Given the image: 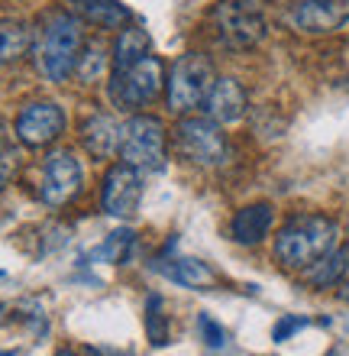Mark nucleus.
Wrapping results in <instances>:
<instances>
[{"mask_svg":"<svg viewBox=\"0 0 349 356\" xmlns=\"http://www.w3.org/2000/svg\"><path fill=\"white\" fill-rule=\"evenodd\" d=\"M343 275H346V250H330L323 259L304 269V282L314 289H337Z\"/></svg>","mask_w":349,"mask_h":356,"instance_id":"19","label":"nucleus"},{"mask_svg":"<svg viewBox=\"0 0 349 356\" xmlns=\"http://www.w3.org/2000/svg\"><path fill=\"white\" fill-rule=\"evenodd\" d=\"M0 356H17V353L13 350H0Z\"/></svg>","mask_w":349,"mask_h":356,"instance_id":"28","label":"nucleus"},{"mask_svg":"<svg viewBox=\"0 0 349 356\" xmlns=\"http://www.w3.org/2000/svg\"><path fill=\"white\" fill-rule=\"evenodd\" d=\"M214 81H217V75H214V65H210L207 56H201V52H185V56H178L169 72V78H165L169 111L185 117V113H191L194 107H201Z\"/></svg>","mask_w":349,"mask_h":356,"instance_id":"5","label":"nucleus"},{"mask_svg":"<svg viewBox=\"0 0 349 356\" xmlns=\"http://www.w3.org/2000/svg\"><path fill=\"white\" fill-rule=\"evenodd\" d=\"M139 201H142V172H136L126 162L110 165L104 175V185H101V204H104L107 214L130 220L139 211Z\"/></svg>","mask_w":349,"mask_h":356,"instance_id":"10","label":"nucleus"},{"mask_svg":"<svg viewBox=\"0 0 349 356\" xmlns=\"http://www.w3.org/2000/svg\"><path fill=\"white\" fill-rule=\"evenodd\" d=\"M3 311H7V308H3V305H0V314H3Z\"/></svg>","mask_w":349,"mask_h":356,"instance_id":"29","label":"nucleus"},{"mask_svg":"<svg viewBox=\"0 0 349 356\" xmlns=\"http://www.w3.org/2000/svg\"><path fill=\"white\" fill-rule=\"evenodd\" d=\"M217 39L227 49H255L265 39V13L259 0H217V7L210 13Z\"/></svg>","mask_w":349,"mask_h":356,"instance_id":"6","label":"nucleus"},{"mask_svg":"<svg viewBox=\"0 0 349 356\" xmlns=\"http://www.w3.org/2000/svg\"><path fill=\"white\" fill-rule=\"evenodd\" d=\"M272 220H275L272 204H249L243 211H236L233 224H230V234H233V240L239 246H255L269 236Z\"/></svg>","mask_w":349,"mask_h":356,"instance_id":"16","label":"nucleus"},{"mask_svg":"<svg viewBox=\"0 0 349 356\" xmlns=\"http://www.w3.org/2000/svg\"><path fill=\"white\" fill-rule=\"evenodd\" d=\"M56 356H104L97 347H62Z\"/></svg>","mask_w":349,"mask_h":356,"instance_id":"26","label":"nucleus"},{"mask_svg":"<svg viewBox=\"0 0 349 356\" xmlns=\"http://www.w3.org/2000/svg\"><path fill=\"white\" fill-rule=\"evenodd\" d=\"M327 356H337V353H327Z\"/></svg>","mask_w":349,"mask_h":356,"instance_id":"30","label":"nucleus"},{"mask_svg":"<svg viewBox=\"0 0 349 356\" xmlns=\"http://www.w3.org/2000/svg\"><path fill=\"white\" fill-rule=\"evenodd\" d=\"M291 26L298 33H333L349 23V0H298L288 13Z\"/></svg>","mask_w":349,"mask_h":356,"instance_id":"11","label":"nucleus"},{"mask_svg":"<svg viewBox=\"0 0 349 356\" xmlns=\"http://www.w3.org/2000/svg\"><path fill=\"white\" fill-rule=\"evenodd\" d=\"M307 324H311V321L301 318V314H284V318L272 327V340H275V343H284V340H291L294 334H298V330H304Z\"/></svg>","mask_w":349,"mask_h":356,"instance_id":"25","label":"nucleus"},{"mask_svg":"<svg viewBox=\"0 0 349 356\" xmlns=\"http://www.w3.org/2000/svg\"><path fill=\"white\" fill-rule=\"evenodd\" d=\"M343 250H346V275H343V282L337 285V291H340V298H343V301H349V243L343 246Z\"/></svg>","mask_w":349,"mask_h":356,"instance_id":"27","label":"nucleus"},{"mask_svg":"<svg viewBox=\"0 0 349 356\" xmlns=\"http://www.w3.org/2000/svg\"><path fill=\"white\" fill-rule=\"evenodd\" d=\"M198 330H201V340H204L210 350L227 347V330L220 327V324L210 318L207 311H201V314H198Z\"/></svg>","mask_w":349,"mask_h":356,"instance_id":"24","label":"nucleus"},{"mask_svg":"<svg viewBox=\"0 0 349 356\" xmlns=\"http://www.w3.org/2000/svg\"><path fill=\"white\" fill-rule=\"evenodd\" d=\"M107 65H110V56H107V49L101 46V42H85L81 56H78L75 75L81 78L85 85H91V81H97V78L104 75Z\"/></svg>","mask_w":349,"mask_h":356,"instance_id":"20","label":"nucleus"},{"mask_svg":"<svg viewBox=\"0 0 349 356\" xmlns=\"http://www.w3.org/2000/svg\"><path fill=\"white\" fill-rule=\"evenodd\" d=\"M85 169L71 149L49 152L42 162V181H39V201L46 207H65L81 195Z\"/></svg>","mask_w":349,"mask_h":356,"instance_id":"8","label":"nucleus"},{"mask_svg":"<svg viewBox=\"0 0 349 356\" xmlns=\"http://www.w3.org/2000/svg\"><path fill=\"white\" fill-rule=\"evenodd\" d=\"M13 133L29 149H46L65 133V111L56 101H33L17 113Z\"/></svg>","mask_w":349,"mask_h":356,"instance_id":"9","label":"nucleus"},{"mask_svg":"<svg viewBox=\"0 0 349 356\" xmlns=\"http://www.w3.org/2000/svg\"><path fill=\"white\" fill-rule=\"evenodd\" d=\"M81 146L91 159H110L120 146V127L110 113H91L81 123Z\"/></svg>","mask_w":349,"mask_h":356,"instance_id":"14","label":"nucleus"},{"mask_svg":"<svg viewBox=\"0 0 349 356\" xmlns=\"http://www.w3.org/2000/svg\"><path fill=\"white\" fill-rule=\"evenodd\" d=\"M146 334H149L152 347H169V314H165V301L162 295H149L146 301Z\"/></svg>","mask_w":349,"mask_h":356,"instance_id":"21","label":"nucleus"},{"mask_svg":"<svg viewBox=\"0 0 349 356\" xmlns=\"http://www.w3.org/2000/svg\"><path fill=\"white\" fill-rule=\"evenodd\" d=\"M175 143L178 152L188 162L201 165V169H217L230 159V143L220 130V123H214L210 117H181L175 127Z\"/></svg>","mask_w":349,"mask_h":356,"instance_id":"7","label":"nucleus"},{"mask_svg":"<svg viewBox=\"0 0 349 356\" xmlns=\"http://www.w3.org/2000/svg\"><path fill=\"white\" fill-rule=\"evenodd\" d=\"M204 117H210L220 127H230V123L243 120L246 107H249V97H246V88L236 81V78H217L210 85L207 97H204Z\"/></svg>","mask_w":349,"mask_h":356,"instance_id":"12","label":"nucleus"},{"mask_svg":"<svg viewBox=\"0 0 349 356\" xmlns=\"http://www.w3.org/2000/svg\"><path fill=\"white\" fill-rule=\"evenodd\" d=\"M340 227L327 214H294L275 236V259L284 269H307L317 259L337 250Z\"/></svg>","mask_w":349,"mask_h":356,"instance_id":"2","label":"nucleus"},{"mask_svg":"<svg viewBox=\"0 0 349 356\" xmlns=\"http://www.w3.org/2000/svg\"><path fill=\"white\" fill-rule=\"evenodd\" d=\"M85 49L81 17L71 10H49L39 19V29H33V58L39 75L52 85H65L75 75L78 56Z\"/></svg>","mask_w":349,"mask_h":356,"instance_id":"1","label":"nucleus"},{"mask_svg":"<svg viewBox=\"0 0 349 356\" xmlns=\"http://www.w3.org/2000/svg\"><path fill=\"white\" fill-rule=\"evenodd\" d=\"M162 88H165V68H162V58L149 52V56H142L133 65L114 68L107 94H110V104L117 111L136 113L142 107H149L162 94Z\"/></svg>","mask_w":349,"mask_h":356,"instance_id":"4","label":"nucleus"},{"mask_svg":"<svg viewBox=\"0 0 349 356\" xmlns=\"http://www.w3.org/2000/svg\"><path fill=\"white\" fill-rule=\"evenodd\" d=\"M17 169H19V149L10 140H3V136H0V191L13 181Z\"/></svg>","mask_w":349,"mask_h":356,"instance_id":"23","label":"nucleus"},{"mask_svg":"<svg viewBox=\"0 0 349 356\" xmlns=\"http://www.w3.org/2000/svg\"><path fill=\"white\" fill-rule=\"evenodd\" d=\"M152 269L162 272L165 279L181 285V289H210L217 282V272L210 269L207 263H201V259H191V256H175V259L159 256L152 263Z\"/></svg>","mask_w":349,"mask_h":356,"instance_id":"13","label":"nucleus"},{"mask_svg":"<svg viewBox=\"0 0 349 356\" xmlns=\"http://www.w3.org/2000/svg\"><path fill=\"white\" fill-rule=\"evenodd\" d=\"M33 49V29L23 19H0V65L19 62Z\"/></svg>","mask_w":349,"mask_h":356,"instance_id":"17","label":"nucleus"},{"mask_svg":"<svg viewBox=\"0 0 349 356\" xmlns=\"http://www.w3.org/2000/svg\"><path fill=\"white\" fill-rule=\"evenodd\" d=\"M68 10L78 13L85 23H94L97 29H110V33H120L133 19V13L120 0H68Z\"/></svg>","mask_w":349,"mask_h":356,"instance_id":"15","label":"nucleus"},{"mask_svg":"<svg viewBox=\"0 0 349 356\" xmlns=\"http://www.w3.org/2000/svg\"><path fill=\"white\" fill-rule=\"evenodd\" d=\"M152 52V39L149 33L142 26H123L117 33V42H114V68H126L133 62H139L142 56H149Z\"/></svg>","mask_w":349,"mask_h":356,"instance_id":"18","label":"nucleus"},{"mask_svg":"<svg viewBox=\"0 0 349 356\" xmlns=\"http://www.w3.org/2000/svg\"><path fill=\"white\" fill-rule=\"evenodd\" d=\"M120 162L136 172H159L169 159V130L152 113H133L120 127Z\"/></svg>","mask_w":349,"mask_h":356,"instance_id":"3","label":"nucleus"},{"mask_svg":"<svg viewBox=\"0 0 349 356\" xmlns=\"http://www.w3.org/2000/svg\"><path fill=\"white\" fill-rule=\"evenodd\" d=\"M133 243H136V234L133 230H114V234L107 236L104 243L94 250V259L101 263H126V256H130Z\"/></svg>","mask_w":349,"mask_h":356,"instance_id":"22","label":"nucleus"}]
</instances>
